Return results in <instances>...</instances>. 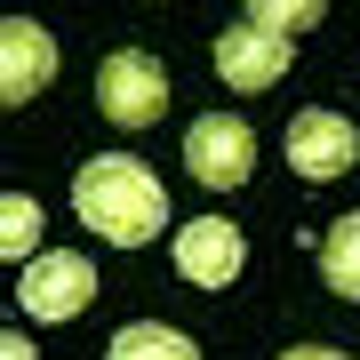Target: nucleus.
<instances>
[{
	"mask_svg": "<svg viewBox=\"0 0 360 360\" xmlns=\"http://www.w3.org/2000/svg\"><path fill=\"white\" fill-rule=\"evenodd\" d=\"M72 208H80V224L104 232L112 248H144L153 232H168V184H160L136 153H96V160H80Z\"/></svg>",
	"mask_w": 360,
	"mask_h": 360,
	"instance_id": "obj_1",
	"label": "nucleus"
},
{
	"mask_svg": "<svg viewBox=\"0 0 360 360\" xmlns=\"http://www.w3.org/2000/svg\"><path fill=\"white\" fill-rule=\"evenodd\" d=\"M96 104H104L112 129H153V120L168 112V72H160V56L112 49V56L96 65Z\"/></svg>",
	"mask_w": 360,
	"mask_h": 360,
	"instance_id": "obj_2",
	"label": "nucleus"
},
{
	"mask_svg": "<svg viewBox=\"0 0 360 360\" xmlns=\"http://www.w3.org/2000/svg\"><path fill=\"white\" fill-rule=\"evenodd\" d=\"M184 168H193L208 193H240L248 168H257V129L240 112H200L184 129Z\"/></svg>",
	"mask_w": 360,
	"mask_h": 360,
	"instance_id": "obj_3",
	"label": "nucleus"
},
{
	"mask_svg": "<svg viewBox=\"0 0 360 360\" xmlns=\"http://www.w3.org/2000/svg\"><path fill=\"white\" fill-rule=\"evenodd\" d=\"M89 296H96V264L80 248H40L25 264V281H16V312L25 321H72Z\"/></svg>",
	"mask_w": 360,
	"mask_h": 360,
	"instance_id": "obj_4",
	"label": "nucleus"
},
{
	"mask_svg": "<svg viewBox=\"0 0 360 360\" xmlns=\"http://www.w3.org/2000/svg\"><path fill=\"white\" fill-rule=\"evenodd\" d=\"M352 160H360V129L345 112H296L288 120V168L304 184H336Z\"/></svg>",
	"mask_w": 360,
	"mask_h": 360,
	"instance_id": "obj_5",
	"label": "nucleus"
},
{
	"mask_svg": "<svg viewBox=\"0 0 360 360\" xmlns=\"http://www.w3.org/2000/svg\"><path fill=\"white\" fill-rule=\"evenodd\" d=\"M240 264H248V240H240L224 217H193V224L176 232V272H184L193 288H232Z\"/></svg>",
	"mask_w": 360,
	"mask_h": 360,
	"instance_id": "obj_6",
	"label": "nucleus"
},
{
	"mask_svg": "<svg viewBox=\"0 0 360 360\" xmlns=\"http://www.w3.org/2000/svg\"><path fill=\"white\" fill-rule=\"evenodd\" d=\"M49 80H56V40L32 16H8L0 25V104H32Z\"/></svg>",
	"mask_w": 360,
	"mask_h": 360,
	"instance_id": "obj_7",
	"label": "nucleus"
},
{
	"mask_svg": "<svg viewBox=\"0 0 360 360\" xmlns=\"http://www.w3.org/2000/svg\"><path fill=\"white\" fill-rule=\"evenodd\" d=\"M217 72H224L240 96H257V89H272V80L288 72V40H272V32H257V25L240 16V25L217 40Z\"/></svg>",
	"mask_w": 360,
	"mask_h": 360,
	"instance_id": "obj_8",
	"label": "nucleus"
},
{
	"mask_svg": "<svg viewBox=\"0 0 360 360\" xmlns=\"http://www.w3.org/2000/svg\"><path fill=\"white\" fill-rule=\"evenodd\" d=\"M321 281H328V296L360 304V208L328 224V240H321Z\"/></svg>",
	"mask_w": 360,
	"mask_h": 360,
	"instance_id": "obj_9",
	"label": "nucleus"
},
{
	"mask_svg": "<svg viewBox=\"0 0 360 360\" xmlns=\"http://www.w3.org/2000/svg\"><path fill=\"white\" fill-rule=\"evenodd\" d=\"M104 360H200V345L184 328H168V321H129Z\"/></svg>",
	"mask_w": 360,
	"mask_h": 360,
	"instance_id": "obj_10",
	"label": "nucleus"
},
{
	"mask_svg": "<svg viewBox=\"0 0 360 360\" xmlns=\"http://www.w3.org/2000/svg\"><path fill=\"white\" fill-rule=\"evenodd\" d=\"M32 248H40V200L32 193H8V200H0V257L32 264Z\"/></svg>",
	"mask_w": 360,
	"mask_h": 360,
	"instance_id": "obj_11",
	"label": "nucleus"
},
{
	"mask_svg": "<svg viewBox=\"0 0 360 360\" xmlns=\"http://www.w3.org/2000/svg\"><path fill=\"white\" fill-rule=\"evenodd\" d=\"M321 0H248V25L257 32H272V40H296V32H312L321 25Z\"/></svg>",
	"mask_w": 360,
	"mask_h": 360,
	"instance_id": "obj_12",
	"label": "nucleus"
},
{
	"mask_svg": "<svg viewBox=\"0 0 360 360\" xmlns=\"http://www.w3.org/2000/svg\"><path fill=\"white\" fill-rule=\"evenodd\" d=\"M281 360H352V352H336V345H296V352H281Z\"/></svg>",
	"mask_w": 360,
	"mask_h": 360,
	"instance_id": "obj_13",
	"label": "nucleus"
},
{
	"mask_svg": "<svg viewBox=\"0 0 360 360\" xmlns=\"http://www.w3.org/2000/svg\"><path fill=\"white\" fill-rule=\"evenodd\" d=\"M0 360H32V345H25V336L8 328V336H0Z\"/></svg>",
	"mask_w": 360,
	"mask_h": 360,
	"instance_id": "obj_14",
	"label": "nucleus"
}]
</instances>
